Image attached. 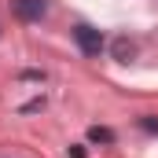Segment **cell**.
<instances>
[{
  "mask_svg": "<svg viewBox=\"0 0 158 158\" xmlns=\"http://www.w3.org/2000/svg\"><path fill=\"white\" fill-rule=\"evenodd\" d=\"M74 40H77V48L85 55H99L103 52V33L92 30V26H74Z\"/></svg>",
  "mask_w": 158,
  "mask_h": 158,
  "instance_id": "1",
  "label": "cell"
},
{
  "mask_svg": "<svg viewBox=\"0 0 158 158\" xmlns=\"http://www.w3.org/2000/svg\"><path fill=\"white\" fill-rule=\"evenodd\" d=\"M11 11L22 22H37L40 15H44V0H11Z\"/></svg>",
  "mask_w": 158,
  "mask_h": 158,
  "instance_id": "2",
  "label": "cell"
},
{
  "mask_svg": "<svg viewBox=\"0 0 158 158\" xmlns=\"http://www.w3.org/2000/svg\"><path fill=\"white\" fill-rule=\"evenodd\" d=\"M88 140H96V143H110V140H114V132H110V129H99V125H96V129H88Z\"/></svg>",
  "mask_w": 158,
  "mask_h": 158,
  "instance_id": "3",
  "label": "cell"
},
{
  "mask_svg": "<svg viewBox=\"0 0 158 158\" xmlns=\"http://www.w3.org/2000/svg\"><path fill=\"white\" fill-rule=\"evenodd\" d=\"M114 52H118V59H121V63H129V55H132V44L118 40V44H114Z\"/></svg>",
  "mask_w": 158,
  "mask_h": 158,
  "instance_id": "4",
  "label": "cell"
},
{
  "mask_svg": "<svg viewBox=\"0 0 158 158\" xmlns=\"http://www.w3.org/2000/svg\"><path fill=\"white\" fill-rule=\"evenodd\" d=\"M143 129H158V121L155 118H143Z\"/></svg>",
  "mask_w": 158,
  "mask_h": 158,
  "instance_id": "5",
  "label": "cell"
}]
</instances>
